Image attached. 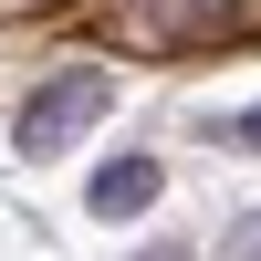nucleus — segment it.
Instances as JSON below:
<instances>
[{"instance_id":"nucleus-1","label":"nucleus","mask_w":261,"mask_h":261,"mask_svg":"<svg viewBox=\"0 0 261 261\" xmlns=\"http://www.w3.org/2000/svg\"><path fill=\"white\" fill-rule=\"evenodd\" d=\"M105 105H115V84H105V73H63V84H42V94L21 105V157H63Z\"/></svg>"},{"instance_id":"nucleus-2","label":"nucleus","mask_w":261,"mask_h":261,"mask_svg":"<svg viewBox=\"0 0 261 261\" xmlns=\"http://www.w3.org/2000/svg\"><path fill=\"white\" fill-rule=\"evenodd\" d=\"M157 209V157H105L94 167V220H136Z\"/></svg>"},{"instance_id":"nucleus-3","label":"nucleus","mask_w":261,"mask_h":261,"mask_svg":"<svg viewBox=\"0 0 261 261\" xmlns=\"http://www.w3.org/2000/svg\"><path fill=\"white\" fill-rule=\"evenodd\" d=\"M230 11H241V0H157V21H167V32H220Z\"/></svg>"},{"instance_id":"nucleus-4","label":"nucleus","mask_w":261,"mask_h":261,"mask_svg":"<svg viewBox=\"0 0 261 261\" xmlns=\"http://www.w3.org/2000/svg\"><path fill=\"white\" fill-rule=\"evenodd\" d=\"M230 146H261V105H251V115H230Z\"/></svg>"},{"instance_id":"nucleus-5","label":"nucleus","mask_w":261,"mask_h":261,"mask_svg":"<svg viewBox=\"0 0 261 261\" xmlns=\"http://www.w3.org/2000/svg\"><path fill=\"white\" fill-rule=\"evenodd\" d=\"M230 261H261V220H251V230H241V241H230Z\"/></svg>"}]
</instances>
